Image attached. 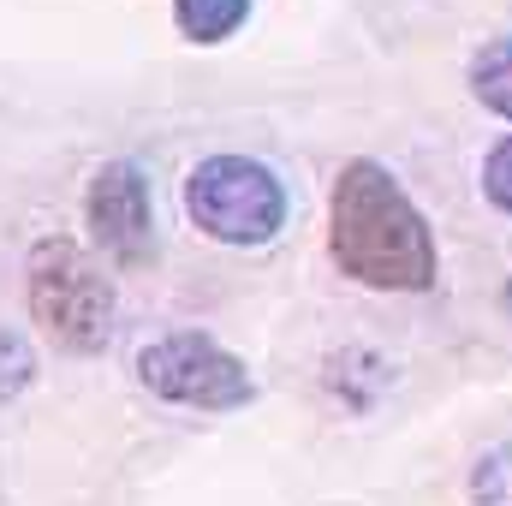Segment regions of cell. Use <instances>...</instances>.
Returning <instances> with one entry per match:
<instances>
[{
	"label": "cell",
	"instance_id": "cell-1",
	"mask_svg": "<svg viewBox=\"0 0 512 506\" xmlns=\"http://www.w3.org/2000/svg\"><path fill=\"white\" fill-rule=\"evenodd\" d=\"M328 245H334L340 274H352L358 286H382V292L435 286L429 221L417 215L405 185L376 161H346L340 167L334 203H328Z\"/></svg>",
	"mask_w": 512,
	"mask_h": 506
},
{
	"label": "cell",
	"instance_id": "cell-6",
	"mask_svg": "<svg viewBox=\"0 0 512 506\" xmlns=\"http://www.w3.org/2000/svg\"><path fill=\"white\" fill-rule=\"evenodd\" d=\"M173 18L191 42H227L251 18V0H173Z\"/></svg>",
	"mask_w": 512,
	"mask_h": 506
},
{
	"label": "cell",
	"instance_id": "cell-3",
	"mask_svg": "<svg viewBox=\"0 0 512 506\" xmlns=\"http://www.w3.org/2000/svg\"><path fill=\"white\" fill-rule=\"evenodd\" d=\"M185 209L221 245H262L286 221V185L251 155H209L185 179Z\"/></svg>",
	"mask_w": 512,
	"mask_h": 506
},
{
	"label": "cell",
	"instance_id": "cell-7",
	"mask_svg": "<svg viewBox=\"0 0 512 506\" xmlns=\"http://www.w3.org/2000/svg\"><path fill=\"white\" fill-rule=\"evenodd\" d=\"M471 90H477L483 108H495L501 120H512V36H495L471 60Z\"/></svg>",
	"mask_w": 512,
	"mask_h": 506
},
{
	"label": "cell",
	"instance_id": "cell-5",
	"mask_svg": "<svg viewBox=\"0 0 512 506\" xmlns=\"http://www.w3.org/2000/svg\"><path fill=\"white\" fill-rule=\"evenodd\" d=\"M84 221H90V239L120 268H137L155 251V203H149V179L137 161H102L96 167V179L84 191Z\"/></svg>",
	"mask_w": 512,
	"mask_h": 506
},
{
	"label": "cell",
	"instance_id": "cell-4",
	"mask_svg": "<svg viewBox=\"0 0 512 506\" xmlns=\"http://www.w3.org/2000/svg\"><path fill=\"white\" fill-rule=\"evenodd\" d=\"M137 381L155 399L197 405V411H233L251 399V370L227 346H215L209 334H167V340L143 346Z\"/></svg>",
	"mask_w": 512,
	"mask_h": 506
},
{
	"label": "cell",
	"instance_id": "cell-9",
	"mask_svg": "<svg viewBox=\"0 0 512 506\" xmlns=\"http://www.w3.org/2000/svg\"><path fill=\"white\" fill-rule=\"evenodd\" d=\"M501 310H507V316H512V280H507V286H501Z\"/></svg>",
	"mask_w": 512,
	"mask_h": 506
},
{
	"label": "cell",
	"instance_id": "cell-8",
	"mask_svg": "<svg viewBox=\"0 0 512 506\" xmlns=\"http://www.w3.org/2000/svg\"><path fill=\"white\" fill-rule=\"evenodd\" d=\"M483 191H489V203L512 215V137H501L495 149H489V161H483Z\"/></svg>",
	"mask_w": 512,
	"mask_h": 506
},
{
	"label": "cell",
	"instance_id": "cell-2",
	"mask_svg": "<svg viewBox=\"0 0 512 506\" xmlns=\"http://www.w3.org/2000/svg\"><path fill=\"white\" fill-rule=\"evenodd\" d=\"M36 328L66 352H96L114 328V280L96 256L72 239H42L24 268Z\"/></svg>",
	"mask_w": 512,
	"mask_h": 506
}]
</instances>
